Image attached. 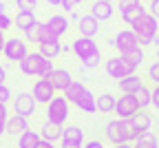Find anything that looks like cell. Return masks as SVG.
<instances>
[{"mask_svg":"<svg viewBox=\"0 0 159 148\" xmlns=\"http://www.w3.org/2000/svg\"><path fill=\"white\" fill-rule=\"evenodd\" d=\"M80 18H82V16H80L77 11H71L69 13V20H73V22H80Z\"/></svg>","mask_w":159,"mask_h":148,"instance_id":"f6af8a7d","label":"cell"},{"mask_svg":"<svg viewBox=\"0 0 159 148\" xmlns=\"http://www.w3.org/2000/svg\"><path fill=\"white\" fill-rule=\"evenodd\" d=\"M2 55L9 60V62H16L20 64L27 55H29V47H27V40L25 38H7L5 42V49H2Z\"/></svg>","mask_w":159,"mask_h":148,"instance_id":"52a82bcc","label":"cell"},{"mask_svg":"<svg viewBox=\"0 0 159 148\" xmlns=\"http://www.w3.org/2000/svg\"><path fill=\"white\" fill-rule=\"evenodd\" d=\"M133 119V124L137 126L142 133H146V131H152V124H155V117L150 115V113H146V111H139L135 117H130Z\"/></svg>","mask_w":159,"mask_h":148,"instance_id":"d4e9b609","label":"cell"},{"mask_svg":"<svg viewBox=\"0 0 159 148\" xmlns=\"http://www.w3.org/2000/svg\"><path fill=\"white\" fill-rule=\"evenodd\" d=\"M47 25H49V29L55 33V38H62V35H66V33H69V25H71V20H69L64 13H53V16L47 20Z\"/></svg>","mask_w":159,"mask_h":148,"instance_id":"e0dca14e","label":"cell"},{"mask_svg":"<svg viewBox=\"0 0 159 148\" xmlns=\"http://www.w3.org/2000/svg\"><path fill=\"white\" fill-rule=\"evenodd\" d=\"M0 13H7V5L5 2H0Z\"/></svg>","mask_w":159,"mask_h":148,"instance_id":"c3c4849f","label":"cell"},{"mask_svg":"<svg viewBox=\"0 0 159 148\" xmlns=\"http://www.w3.org/2000/svg\"><path fill=\"white\" fill-rule=\"evenodd\" d=\"M60 148H84V144H71V141H60Z\"/></svg>","mask_w":159,"mask_h":148,"instance_id":"60d3db41","label":"cell"},{"mask_svg":"<svg viewBox=\"0 0 159 148\" xmlns=\"http://www.w3.org/2000/svg\"><path fill=\"white\" fill-rule=\"evenodd\" d=\"M35 22H38L35 11H18L16 18H13V27H16L18 31H22V33H27Z\"/></svg>","mask_w":159,"mask_h":148,"instance_id":"ac0fdd59","label":"cell"},{"mask_svg":"<svg viewBox=\"0 0 159 148\" xmlns=\"http://www.w3.org/2000/svg\"><path fill=\"white\" fill-rule=\"evenodd\" d=\"M7 119H9V106L0 102V137H2L5 131H7Z\"/></svg>","mask_w":159,"mask_h":148,"instance_id":"1f68e13d","label":"cell"},{"mask_svg":"<svg viewBox=\"0 0 159 148\" xmlns=\"http://www.w3.org/2000/svg\"><path fill=\"white\" fill-rule=\"evenodd\" d=\"M146 9H148V13H150V16H155V18L159 20V0H150Z\"/></svg>","mask_w":159,"mask_h":148,"instance_id":"74e56055","label":"cell"},{"mask_svg":"<svg viewBox=\"0 0 159 148\" xmlns=\"http://www.w3.org/2000/svg\"><path fill=\"white\" fill-rule=\"evenodd\" d=\"M11 27H13V18L7 16V13H0V31H5V33H7Z\"/></svg>","mask_w":159,"mask_h":148,"instance_id":"d590c367","label":"cell"},{"mask_svg":"<svg viewBox=\"0 0 159 148\" xmlns=\"http://www.w3.org/2000/svg\"><path fill=\"white\" fill-rule=\"evenodd\" d=\"M113 13H115V7H113V2H108V0H95L91 5V16H95L99 22L111 20Z\"/></svg>","mask_w":159,"mask_h":148,"instance_id":"2e32d148","label":"cell"},{"mask_svg":"<svg viewBox=\"0 0 159 148\" xmlns=\"http://www.w3.org/2000/svg\"><path fill=\"white\" fill-rule=\"evenodd\" d=\"M62 131L64 126H57V124H51V122H44L42 126H40V137L47 139V141H60L62 139Z\"/></svg>","mask_w":159,"mask_h":148,"instance_id":"ffe728a7","label":"cell"},{"mask_svg":"<svg viewBox=\"0 0 159 148\" xmlns=\"http://www.w3.org/2000/svg\"><path fill=\"white\" fill-rule=\"evenodd\" d=\"M16 7L18 11H35L38 0H16Z\"/></svg>","mask_w":159,"mask_h":148,"instance_id":"836d02e7","label":"cell"},{"mask_svg":"<svg viewBox=\"0 0 159 148\" xmlns=\"http://www.w3.org/2000/svg\"><path fill=\"white\" fill-rule=\"evenodd\" d=\"M135 148H159V137L152 133V131H146L139 135V139L133 144Z\"/></svg>","mask_w":159,"mask_h":148,"instance_id":"83f0119b","label":"cell"},{"mask_svg":"<svg viewBox=\"0 0 159 148\" xmlns=\"http://www.w3.org/2000/svg\"><path fill=\"white\" fill-rule=\"evenodd\" d=\"M135 99H137V104H139V109L146 111L148 106H152V89L144 84V86L135 93Z\"/></svg>","mask_w":159,"mask_h":148,"instance_id":"f1b7e54d","label":"cell"},{"mask_svg":"<svg viewBox=\"0 0 159 148\" xmlns=\"http://www.w3.org/2000/svg\"><path fill=\"white\" fill-rule=\"evenodd\" d=\"M77 2H82V0H62V2H60V9L66 11V13H71V11H75V5Z\"/></svg>","mask_w":159,"mask_h":148,"instance_id":"8d00e7d4","label":"cell"},{"mask_svg":"<svg viewBox=\"0 0 159 148\" xmlns=\"http://www.w3.org/2000/svg\"><path fill=\"white\" fill-rule=\"evenodd\" d=\"M40 131H25L22 135L18 137V148H38V144H40Z\"/></svg>","mask_w":159,"mask_h":148,"instance_id":"603a6c76","label":"cell"},{"mask_svg":"<svg viewBox=\"0 0 159 148\" xmlns=\"http://www.w3.org/2000/svg\"><path fill=\"white\" fill-rule=\"evenodd\" d=\"M84 148H104V144L99 141V139H91V141L84 144Z\"/></svg>","mask_w":159,"mask_h":148,"instance_id":"ab89813d","label":"cell"},{"mask_svg":"<svg viewBox=\"0 0 159 148\" xmlns=\"http://www.w3.org/2000/svg\"><path fill=\"white\" fill-rule=\"evenodd\" d=\"M5 42H7V35H5V31H0V53L5 49Z\"/></svg>","mask_w":159,"mask_h":148,"instance_id":"ee69618b","label":"cell"},{"mask_svg":"<svg viewBox=\"0 0 159 148\" xmlns=\"http://www.w3.org/2000/svg\"><path fill=\"white\" fill-rule=\"evenodd\" d=\"M38 148H57L53 141H47V139H40V144H38Z\"/></svg>","mask_w":159,"mask_h":148,"instance_id":"b9f144b4","label":"cell"},{"mask_svg":"<svg viewBox=\"0 0 159 148\" xmlns=\"http://www.w3.org/2000/svg\"><path fill=\"white\" fill-rule=\"evenodd\" d=\"M130 29L137 33L139 44H142V47H150L152 42L159 38V25H157V18L150 16L148 11H146L142 18H139V20H135V22L130 25Z\"/></svg>","mask_w":159,"mask_h":148,"instance_id":"7a4b0ae2","label":"cell"},{"mask_svg":"<svg viewBox=\"0 0 159 148\" xmlns=\"http://www.w3.org/2000/svg\"><path fill=\"white\" fill-rule=\"evenodd\" d=\"M142 2H150V0H142Z\"/></svg>","mask_w":159,"mask_h":148,"instance_id":"681fc988","label":"cell"},{"mask_svg":"<svg viewBox=\"0 0 159 148\" xmlns=\"http://www.w3.org/2000/svg\"><path fill=\"white\" fill-rule=\"evenodd\" d=\"M111 47H115L119 55H126L128 51H135L142 44H139V38H137V33L133 29H122V31H117L115 38L111 40Z\"/></svg>","mask_w":159,"mask_h":148,"instance_id":"5b68a950","label":"cell"},{"mask_svg":"<svg viewBox=\"0 0 159 148\" xmlns=\"http://www.w3.org/2000/svg\"><path fill=\"white\" fill-rule=\"evenodd\" d=\"M60 141L84 144V131L80 128V126H75V124H69V126H64V131H62V139H60Z\"/></svg>","mask_w":159,"mask_h":148,"instance_id":"7402d4cb","label":"cell"},{"mask_svg":"<svg viewBox=\"0 0 159 148\" xmlns=\"http://www.w3.org/2000/svg\"><path fill=\"white\" fill-rule=\"evenodd\" d=\"M124 60H128L133 67H142V62H144V47H139V49H135V51H128L126 55H122Z\"/></svg>","mask_w":159,"mask_h":148,"instance_id":"f546056e","label":"cell"},{"mask_svg":"<svg viewBox=\"0 0 159 148\" xmlns=\"http://www.w3.org/2000/svg\"><path fill=\"white\" fill-rule=\"evenodd\" d=\"M55 89H53V84L47 80V77H38L35 80V84H33V91H31V95H33V99L38 102V104H47L55 97Z\"/></svg>","mask_w":159,"mask_h":148,"instance_id":"7c38bea8","label":"cell"},{"mask_svg":"<svg viewBox=\"0 0 159 148\" xmlns=\"http://www.w3.org/2000/svg\"><path fill=\"white\" fill-rule=\"evenodd\" d=\"M95 99H97V97L86 89V93L75 102V106L82 111V113H86V115H93V113H97V102H95Z\"/></svg>","mask_w":159,"mask_h":148,"instance_id":"44dd1931","label":"cell"},{"mask_svg":"<svg viewBox=\"0 0 159 148\" xmlns=\"http://www.w3.org/2000/svg\"><path fill=\"white\" fill-rule=\"evenodd\" d=\"M108 2H113V0H108Z\"/></svg>","mask_w":159,"mask_h":148,"instance_id":"f907efd6","label":"cell"},{"mask_svg":"<svg viewBox=\"0 0 159 148\" xmlns=\"http://www.w3.org/2000/svg\"><path fill=\"white\" fill-rule=\"evenodd\" d=\"M113 148H135L133 144H119V146H113Z\"/></svg>","mask_w":159,"mask_h":148,"instance_id":"7dc6e473","label":"cell"},{"mask_svg":"<svg viewBox=\"0 0 159 148\" xmlns=\"http://www.w3.org/2000/svg\"><path fill=\"white\" fill-rule=\"evenodd\" d=\"M152 106L159 111V84H157V86H152Z\"/></svg>","mask_w":159,"mask_h":148,"instance_id":"f35d334b","label":"cell"},{"mask_svg":"<svg viewBox=\"0 0 159 148\" xmlns=\"http://www.w3.org/2000/svg\"><path fill=\"white\" fill-rule=\"evenodd\" d=\"M38 51L42 53L47 60H55L60 53H62V44H60V40H55V42H42V44H38Z\"/></svg>","mask_w":159,"mask_h":148,"instance_id":"484cf974","label":"cell"},{"mask_svg":"<svg viewBox=\"0 0 159 148\" xmlns=\"http://www.w3.org/2000/svg\"><path fill=\"white\" fill-rule=\"evenodd\" d=\"M146 77H148V80L155 84V86L159 84V60H155L152 64L148 67V71H146Z\"/></svg>","mask_w":159,"mask_h":148,"instance_id":"d6a6232c","label":"cell"},{"mask_svg":"<svg viewBox=\"0 0 159 148\" xmlns=\"http://www.w3.org/2000/svg\"><path fill=\"white\" fill-rule=\"evenodd\" d=\"M77 31H80V35H84V38H95L99 33V20L95 16H91V13L82 16L80 22H77Z\"/></svg>","mask_w":159,"mask_h":148,"instance_id":"9a60e30c","label":"cell"},{"mask_svg":"<svg viewBox=\"0 0 159 148\" xmlns=\"http://www.w3.org/2000/svg\"><path fill=\"white\" fill-rule=\"evenodd\" d=\"M97 113H115V104H117V97L111 95V93H104V95H97Z\"/></svg>","mask_w":159,"mask_h":148,"instance_id":"cb8c5ba5","label":"cell"},{"mask_svg":"<svg viewBox=\"0 0 159 148\" xmlns=\"http://www.w3.org/2000/svg\"><path fill=\"white\" fill-rule=\"evenodd\" d=\"M124 128H126V137H128L130 144H135V141L139 139V135H142V131L133 124V119H124Z\"/></svg>","mask_w":159,"mask_h":148,"instance_id":"4dcf8cb0","label":"cell"},{"mask_svg":"<svg viewBox=\"0 0 159 148\" xmlns=\"http://www.w3.org/2000/svg\"><path fill=\"white\" fill-rule=\"evenodd\" d=\"M18 69L27 77H47L55 67H53V60H47L40 51H29V55L18 64Z\"/></svg>","mask_w":159,"mask_h":148,"instance_id":"6da1fadb","label":"cell"},{"mask_svg":"<svg viewBox=\"0 0 159 148\" xmlns=\"http://www.w3.org/2000/svg\"><path fill=\"white\" fill-rule=\"evenodd\" d=\"M69 119V99L64 95H55L49 104H47V122L64 126Z\"/></svg>","mask_w":159,"mask_h":148,"instance_id":"3957f363","label":"cell"},{"mask_svg":"<svg viewBox=\"0 0 159 148\" xmlns=\"http://www.w3.org/2000/svg\"><path fill=\"white\" fill-rule=\"evenodd\" d=\"M25 131H29V119L27 117H22V115H9V119H7V131H5V135H9V137H20Z\"/></svg>","mask_w":159,"mask_h":148,"instance_id":"5bb4252c","label":"cell"},{"mask_svg":"<svg viewBox=\"0 0 159 148\" xmlns=\"http://www.w3.org/2000/svg\"><path fill=\"white\" fill-rule=\"evenodd\" d=\"M47 80L53 84V89H55L57 93H64V91L69 89V84L73 82V77H71V73H69L66 69H57V67L47 75Z\"/></svg>","mask_w":159,"mask_h":148,"instance_id":"4fadbf2b","label":"cell"},{"mask_svg":"<svg viewBox=\"0 0 159 148\" xmlns=\"http://www.w3.org/2000/svg\"><path fill=\"white\" fill-rule=\"evenodd\" d=\"M71 51L77 55V60L82 62V64H86L91 58L102 55V51H99V47H97V42H95L93 38H84V35H80L73 44H71Z\"/></svg>","mask_w":159,"mask_h":148,"instance_id":"277c9868","label":"cell"},{"mask_svg":"<svg viewBox=\"0 0 159 148\" xmlns=\"http://www.w3.org/2000/svg\"><path fill=\"white\" fill-rule=\"evenodd\" d=\"M5 80H7V69L0 64V84H5Z\"/></svg>","mask_w":159,"mask_h":148,"instance_id":"7bdbcfd3","label":"cell"},{"mask_svg":"<svg viewBox=\"0 0 159 148\" xmlns=\"http://www.w3.org/2000/svg\"><path fill=\"white\" fill-rule=\"evenodd\" d=\"M84 93H86V86H84L82 82H75V80H73V82L69 84V89H66L62 95L69 99V104H75V102H77L80 97H82Z\"/></svg>","mask_w":159,"mask_h":148,"instance_id":"4316f807","label":"cell"},{"mask_svg":"<svg viewBox=\"0 0 159 148\" xmlns=\"http://www.w3.org/2000/svg\"><path fill=\"white\" fill-rule=\"evenodd\" d=\"M13 99V93H11V89L7 86V84H0V102L2 104H9Z\"/></svg>","mask_w":159,"mask_h":148,"instance_id":"e575fe53","label":"cell"},{"mask_svg":"<svg viewBox=\"0 0 159 148\" xmlns=\"http://www.w3.org/2000/svg\"><path fill=\"white\" fill-rule=\"evenodd\" d=\"M104 137L113 144V146H119V144H130L128 137H126V128H124V119H111L106 126H104Z\"/></svg>","mask_w":159,"mask_h":148,"instance_id":"8fae6325","label":"cell"},{"mask_svg":"<svg viewBox=\"0 0 159 148\" xmlns=\"http://www.w3.org/2000/svg\"><path fill=\"white\" fill-rule=\"evenodd\" d=\"M13 113L16 115H22V117H31V115H35V109H38V102L33 99V95L31 93H18V95H13Z\"/></svg>","mask_w":159,"mask_h":148,"instance_id":"30bf717a","label":"cell"},{"mask_svg":"<svg viewBox=\"0 0 159 148\" xmlns=\"http://www.w3.org/2000/svg\"><path fill=\"white\" fill-rule=\"evenodd\" d=\"M117 9H119V16L126 25H133L135 20H139L148 9L142 0H119L117 2Z\"/></svg>","mask_w":159,"mask_h":148,"instance_id":"ba28073f","label":"cell"},{"mask_svg":"<svg viewBox=\"0 0 159 148\" xmlns=\"http://www.w3.org/2000/svg\"><path fill=\"white\" fill-rule=\"evenodd\" d=\"M117 86H119V91H122V93H130V95H135L139 89L144 86V80L139 77L137 73H133V75H128V77L117 80Z\"/></svg>","mask_w":159,"mask_h":148,"instance_id":"d6986e66","label":"cell"},{"mask_svg":"<svg viewBox=\"0 0 159 148\" xmlns=\"http://www.w3.org/2000/svg\"><path fill=\"white\" fill-rule=\"evenodd\" d=\"M104 69H106V73H108L111 77H115V80H122V77H128V75L137 73V67H133L130 62L124 60L119 53H117V55H111V58L106 60Z\"/></svg>","mask_w":159,"mask_h":148,"instance_id":"8992f818","label":"cell"},{"mask_svg":"<svg viewBox=\"0 0 159 148\" xmlns=\"http://www.w3.org/2000/svg\"><path fill=\"white\" fill-rule=\"evenodd\" d=\"M60 2L62 0H47V5H51V7H60Z\"/></svg>","mask_w":159,"mask_h":148,"instance_id":"bcb514c9","label":"cell"},{"mask_svg":"<svg viewBox=\"0 0 159 148\" xmlns=\"http://www.w3.org/2000/svg\"><path fill=\"white\" fill-rule=\"evenodd\" d=\"M139 111V104H137V99H135V95H130V93H122V97H117V104H115V115L119 117V119H130V117H135Z\"/></svg>","mask_w":159,"mask_h":148,"instance_id":"9c48e42d","label":"cell"}]
</instances>
